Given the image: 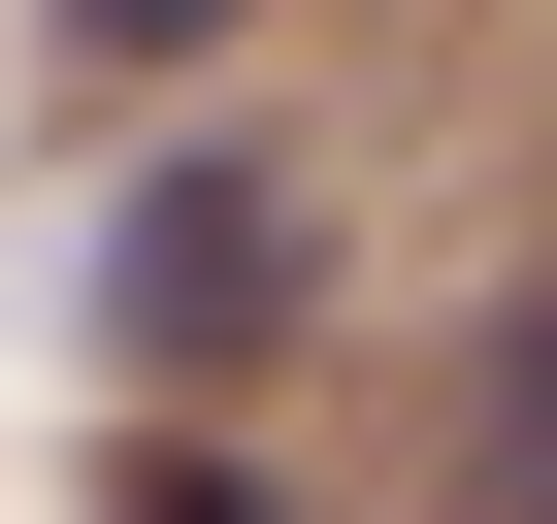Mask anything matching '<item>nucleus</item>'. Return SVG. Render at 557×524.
I'll use <instances>...</instances> for the list:
<instances>
[{"instance_id": "nucleus-1", "label": "nucleus", "mask_w": 557, "mask_h": 524, "mask_svg": "<svg viewBox=\"0 0 557 524\" xmlns=\"http://www.w3.org/2000/svg\"><path fill=\"white\" fill-rule=\"evenodd\" d=\"M296 296H329V262H296V164H132L99 197V394L132 426H230V361Z\"/></svg>"}, {"instance_id": "nucleus-2", "label": "nucleus", "mask_w": 557, "mask_h": 524, "mask_svg": "<svg viewBox=\"0 0 557 524\" xmlns=\"http://www.w3.org/2000/svg\"><path fill=\"white\" fill-rule=\"evenodd\" d=\"M459 524H557V262L492 296V491H459Z\"/></svg>"}, {"instance_id": "nucleus-3", "label": "nucleus", "mask_w": 557, "mask_h": 524, "mask_svg": "<svg viewBox=\"0 0 557 524\" xmlns=\"http://www.w3.org/2000/svg\"><path fill=\"white\" fill-rule=\"evenodd\" d=\"M99 524H296V491H262L230 426H132V459H99Z\"/></svg>"}, {"instance_id": "nucleus-4", "label": "nucleus", "mask_w": 557, "mask_h": 524, "mask_svg": "<svg viewBox=\"0 0 557 524\" xmlns=\"http://www.w3.org/2000/svg\"><path fill=\"white\" fill-rule=\"evenodd\" d=\"M34 34H66V66H230L262 0H34Z\"/></svg>"}]
</instances>
